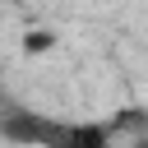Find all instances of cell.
<instances>
[{
  "label": "cell",
  "instance_id": "obj_1",
  "mask_svg": "<svg viewBox=\"0 0 148 148\" xmlns=\"http://www.w3.org/2000/svg\"><path fill=\"white\" fill-rule=\"evenodd\" d=\"M42 148H111V125H102V120H60V116H51Z\"/></svg>",
  "mask_w": 148,
  "mask_h": 148
},
{
  "label": "cell",
  "instance_id": "obj_2",
  "mask_svg": "<svg viewBox=\"0 0 148 148\" xmlns=\"http://www.w3.org/2000/svg\"><path fill=\"white\" fill-rule=\"evenodd\" d=\"M56 42H60V37H56L51 28H28V32H23V56H46Z\"/></svg>",
  "mask_w": 148,
  "mask_h": 148
},
{
  "label": "cell",
  "instance_id": "obj_3",
  "mask_svg": "<svg viewBox=\"0 0 148 148\" xmlns=\"http://www.w3.org/2000/svg\"><path fill=\"white\" fill-rule=\"evenodd\" d=\"M139 148H148V143H139Z\"/></svg>",
  "mask_w": 148,
  "mask_h": 148
}]
</instances>
